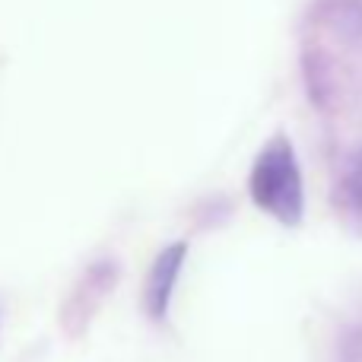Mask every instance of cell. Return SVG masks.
<instances>
[{"mask_svg": "<svg viewBox=\"0 0 362 362\" xmlns=\"http://www.w3.org/2000/svg\"><path fill=\"white\" fill-rule=\"evenodd\" d=\"M346 187H350L353 200H356V204H362V153L356 156V163H353L350 178H346Z\"/></svg>", "mask_w": 362, "mask_h": 362, "instance_id": "obj_3", "label": "cell"}, {"mask_svg": "<svg viewBox=\"0 0 362 362\" xmlns=\"http://www.w3.org/2000/svg\"><path fill=\"white\" fill-rule=\"evenodd\" d=\"M251 197L257 206L283 223H299L302 216V178L296 169V156L286 140H274L261 153L251 172Z\"/></svg>", "mask_w": 362, "mask_h": 362, "instance_id": "obj_1", "label": "cell"}, {"mask_svg": "<svg viewBox=\"0 0 362 362\" xmlns=\"http://www.w3.org/2000/svg\"><path fill=\"white\" fill-rule=\"evenodd\" d=\"M181 257H185V245H175V248H169L156 261L150 280H146V305H150V312L156 315V318H159V315H165L172 286H175V276H178V270H181Z\"/></svg>", "mask_w": 362, "mask_h": 362, "instance_id": "obj_2", "label": "cell"}]
</instances>
